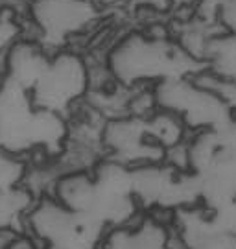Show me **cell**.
Returning a JSON list of instances; mask_svg holds the SVG:
<instances>
[{
  "label": "cell",
  "instance_id": "cell-18",
  "mask_svg": "<svg viewBox=\"0 0 236 249\" xmlns=\"http://www.w3.org/2000/svg\"><path fill=\"white\" fill-rule=\"evenodd\" d=\"M0 2H2V0H0Z\"/></svg>",
  "mask_w": 236,
  "mask_h": 249
},
{
  "label": "cell",
  "instance_id": "cell-2",
  "mask_svg": "<svg viewBox=\"0 0 236 249\" xmlns=\"http://www.w3.org/2000/svg\"><path fill=\"white\" fill-rule=\"evenodd\" d=\"M24 11L30 36L55 52L94 32L104 8L91 0H26Z\"/></svg>",
  "mask_w": 236,
  "mask_h": 249
},
{
  "label": "cell",
  "instance_id": "cell-9",
  "mask_svg": "<svg viewBox=\"0 0 236 249\" xmlns=\"http://www.w3.org/2000/svg\"><path fill=\"white\" fill-rule=\"evenodd\" d=\"M30 36L26 11L13 2H0V57L17 45L20 39Z\"/></svg>",
  "mask_w": 236,
  "mask_h": 249
},
{
  "label": "cell",
  "instance_id": "cell-7",
  "mask_svg": "<svg viewBox=\"0 0 236 249\" xmlns=\"http://www.w3.org/2000/svg\"><path fill=\"white\" fill-rule=\"evenodd\" d=\"M57 203L78 216H92L98 203V188L92 172H61L50 194Z\"/></svg>",
  "mask_w": 236,
  "mask_h": 249
},
{
  "label": "cell",
  "instance_id": "cell-4",
  "mask_svg": "<svg viewBox=\"0 0 236 249\" xmlns=\"http://www.w3.org/2000/svg\"><path fill=\"white\" fill-rule=\"evenodd\" d=\"M157 107L179 115L188 129H219L235 120V113L216 96L196 85L190 76L168 78L153 85Z\"/></svg>",
  "mask_w": 236,
  "mask_h": 249
},
{
  "label": "cell",
  "instance_id": "cell-16",
  "mask_svg": "<svg viewBox=\"0 0 236 249\" xmlns=\"http://www.w3.org/2000/svg\"><path fill=\"white\" fill-rule=\"evenodd\" d=\"M43 249H72L69 246H44Z\"/></svg>",
  "mask_w": 236,
  "mask_h": 249
},
{
  "label": "cell",
  "instance_id": "cell-15",
  "mask_svg": "<svg viewBox=\"0 0 236 249\" xmlns=\"http://www.w3.org/2000/svg\"><path fill=\"white\" fill-rule=\"evenodd\" d=\"M91 2H94V4H98V6H102V8H107L109 4H113V2H116V0H91Z\"/></svg>",
  "mask_w": 236,
  "mask_h": 249
},
{
  "label": "cell",
  "instance_id": "cell-3",
  "mask_svg": "<svg viewBox=\"0 0 236 249\" xmlns=\"http://www.w3.org/2000/svg\"><path fill=\"white\" fill-rule=\"evenodd\" d=\"M89 90L91 72L87 55L69 46L52 52L46 71L30 96L35 107L69 116L85 102Z\"/></svg>",
  "mask_w": 236,
  "mask_h": 249
},
{
  "label": "cell",
  "instance_id": "cell-14",
  "mask_svg": "<svg viewBox=\"0 0 236 249\" xmlns=\"http://www.w3.org/2000/svg\"><path fill=\"white\" fill-rule=\"evenodd\" d=\"M20 232L18 227H0V249H8Z\"/></svg>",
  "mask_w": 236,
  "mask_h": 249
},
{
  "label": "cell",
  "instance_id": "cell-12",
  "mask_svg": "<svg viewBox=\"0 0 236 249\" xmlns=\"http://www.w3.org/2000/svg\"><path fill=\"white\" fill-rule=\"evenodd\" d=\"M131 4L135 9H144V11H155V13H168L166 0H122Z\"/></svg>",
  "mask_w": 236,
  "mask_h": 249
},
{
  "label": "cell",
  "instance_id": "cell-13",
  "mask_svg": "<svg viewBox=\"0 0 236 249\" xmlns=\"http://www.w3.org/2000/svg\"><path fill=\"white\" fill-rule=\"evenodd\" d=\"M44 246L41 242H37L34 236H30L28 232H20L17 238L13 240V244L9 246L8 249H43Z\"/></svg>",
  "mask_w": 236,
  "mask_h": 249
},
{
  "label": "cell",
  "instance_id": "cell-5",
  "mask_svg": "<svg viewBox=\"0 0 236 249\" xmlns=\"http://www.w3.org/2000/svg\"><path fill=\"white\" fill-rule=\"evenodd\" d=\"M102 144L105 157L120 160L131 168L164 160V150L151 142L146 133L144 118L131 115L105 120L102 129Z\"/></svg>",
  "mask_w": 236,
  "mask_h": 249
},
{
  "label": "cell",
  "instance_id": "cell-1",
  "mask_svg": "<svg viewBox=\"0 0 236 249\" xmlns=\"http://www.w3.org/2000/svg\"><path fill=\"white\" fill-rule=\"evenodd\" d=\"M105 63L113 80L127 89L192 76L205 67L175 43L172 30L155 32L153 26L118 37L105 53Z\"/></svg>",
  "mask_w": 236,
  "mask_h": 249
},
{
  "label": "cell",
  "instance_id": "cell-17",
  "mask_svg": "<svg viewBox=\"0 0 236 249\" xmlns=\"http://www.w3.org/2000/svg\"><path fill=\"white\" fill-rule=\"evenodd\" d=\"M235 120H236V113H235Z\"/></svg>",
  "mask_w": 236,
  "mask_h": 249
},
{
  "label": "cell",
  "instance_id": "cell-10",
  "mask_svg": "<svg viewBox=\"0 0 236 249\" xmlns=\"http://www.w3.org/2000/svg\"><path fill=\"white\" fill-rule=\"evenodd\" d=\"M30 159L0 146V190H11L24 183Z\"/></svg>",
  "mask_w": 236,
  "mask_h": 249
},
{
  "label": "cell",
  "instance_id": "cell-6",
  "mask_svg": "<svg viewBox=\"0 0 236 249\" xmlns=\"http://www.w3.org/2000/svg\"><path fill=\"white\" fill-rule=\"evenodd\" d=\"M52 52L43 46L35 37L28 36L20 39L6 53V74L8 81L15 83L20 89L32 92L37 81L46 71V65Z\"/></svg>",
  "mask_w": 236,
  "mask_h": 249
},
{
  "label": "cell",
  "instance_id": "cell-8",
  "mask_svg": "<svg viewBox=\"0 0 236 249\" xmlns=\"http://www.w3.org/2000/svg\"><path fill=\"white\" fill-rule=\"evenodd\" d=\"M144 124L151 142H155L161 150H164V153L184 144L192 135L181 116L161 107H157L148 118H144Z\"/></svg>",
  "mask_w": 236,
  "mask_h": 249
},
{
  "label": "cell",
  "instance_id": "cell-11",
  "mask_svg": "<svg viewBox=\"0 0 236 249\" xmlns=\"http://www.w3.org/2000/svg\"><path fill=\"white\" fill-rule=\"evenodd\" d=\"M166 4L170 15H177L179 20H186L200 13L205 0H166Z\"/></svg>",
  "mask_w": 236,
  "mask_h": 249
}]
</instances>
